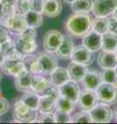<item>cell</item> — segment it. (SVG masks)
<instances>
[{
	"label": "cell",
	"instance_id": "obj_1",
	"mask_svg": "<svg viewBox=\"0 0 117 124\" xmlns=\"http://www.w3.org/2000/svg\"><path fill=\"white\" fill-rule=\"evenodd\" d=\"M66 31L74 37H82L92 28V19L86 13H74L67 19Z\"/></svg>",
	"mask_w": 117,
	"mask_h": 124
},
{
	"label": "cell",
	"instance_id": "obj_2",
	"mask_svg": "<svg viewBox=\"0 0 117 124\" xmlns=\"http://www.w3.org/2000/svg\"><path fill=\"white\" fill-rule=\"evenodd\" d=\"M36 28L28 27L26 30H24L22 33L17 34L14 39V46L23 55L27 54H32L37 49V42H36Z\"/></svg>",
	"mask_w": 117,
	"mask_h": 124
},
{
	"label": "cell",
	"instance_id": "obj_3",
	"mask_svg": "<svg viewBox=\"0 0 117 124\" xmlns=\"http://www.w3.org/2000/svg\"><path fill=\"white\" fill-rule=\"evenodd\" d=\"M37 113L23 102V100H18L14 103V120L21 123H32L36 122Z\"/></svg>",
	"mask_w": 117,
	"mask_h": 124
},
{
	"label": "cell",
	"instance_id": "obj_4",
	"mask_svg": "<svg viewBox=\"0 0 117 124\" xmlns=\"http://www.w3.org/2000/svg\"><path fill=\"white\" fill-rule=\"evenodd\" d=\"M96 94L98 101L100 102L114 104L117 101V88L113 84L102 83L97 88Z\"/></svg>",
	"mask_w": 117,
	"mask_h": 124
},
{
	"label": "cell",
	"instance_id": "obj_5",
	"mask_svg": "<svg viewBox=\"0 0 117 124\" xmlns=\"http://www.w3.org/2000/svg\"><path fill=\"white\" fill-rule=\"evenodd\" d=\"M92 122L95 123H109L113 118V112L107 103H97L89 111Z\"/></svg>",
	"mask_w": 117,
	"mask_h": 124
},
{
	"label": "cell",
	"instance_id": "obj_6",
	"mask_svg": "<svg viewBox=\"0 0 117 124\" xmlns=\"http://www.w3.org/2000/svg\"><path fill=\"white\" fill-rule=\"evenodd\" d=\"M3 26L8 29L9 32L13 34H20L28 28L25 15L15 13L13 16L3 20Z\"/></svg>",
	"mask_w": 117,
	"mask_h": 124
},
{
	"label": "cell",
	"instance_id": "obj_7",
	"mask_svg": "<svg viewBox=\"0 0 117 124\" xmlns=\"http://www.w3.org/2000/svg\"><path fill=\"white\" fill-rule=\"evenodd\" d=\"M38 62L40 65L41 75L49 76L58 67V58L52 52L45 51L38 56Z\"/></svg>",
	"mask_w": 117,
	"mask_h": 124
},
{
	"label": "cell",
	"instance_id": "obj_8",
	"mask_svg": "<svg viewBox=\"0 0 117 124\" xmlns=\"http://www.w3.org/2000/svg\"><path fill=\"white\" fill-rule=\"evenodd\" d=\"M117 7V0H95L92 4V13L96 17H109Z\"/></svg>",
	"mask_w": 117,
	"mask_h": 124
},
{
	"label": "cell",
	"instance_id": "obj_9",
	"mask_svg": "<svg viewBox=\"0 0 117 124\" xmlns=\"http://www.w3.org/2000/svg\"><path fill=\"white\" fill-rule=\"evenodd\" d=\"M64 35L58 30H49L43 37V48L45 51L56 53L64 39Z\"/></svg>",
	"mask_w": 117,
	"mask_h": 124
},
{
	"label": "cell",
	"instance_id": "obj_10",
	"mask_svg": "<svg viewBox=\"0 0 117 124\" xmlns=\"http://www.w3.org/2000/svg\"><path fill=\"white\" fill-rule=\"evenodd\" d=\"M58 90H60V95L70 99L73 102H77L78 97H79V94H80V89H79L78 82L70 79L63 85L58 86Z\"/></svg>",
	"mask_w": 117,
	"mask_h": 124
},
{
	"label": "cell",
	"instance_id": "obj_11",
	"mask_svg": "<svg viewBox=\"0 0 117 124\" xmlns=\"http://www.w3.org/2000/svg\"><path fill=\"white\" fill-rule=\"evenodd\" d=\"M82 45L91 53L99 52L100 50H102V34L91 29L82 36Z\"/></svg>",
	"mask_w": 117,
	"mask_h": 124
},
{
	"label": "cell",
	"instance_id": "obj_12",
	"mask_svg": "<svg viewBox=\"0 0 117 124\" xmlns=\"http://www.w3.org/2000/svg\"><path fill=\"white\" fill-rule=\"evenodd\" d=\"M77 102H78V104H79V107L82 111L89 112L98 103V98H97L96 91L85 89L84 91L80 92Z\"/></svg>",
	"mask_w": 117,
	"mask_h": 124
},
{
	"label": "cell",
	"instance_id": "obj_13",
	"mask_svg": "<svg viewBox=\"0 0 117 124\" xmlns=\"http://www.w3.org/2000/svg\"><path fill=\"white\" fill-rule=\"evenodd\" d=\"M71 61L77 62V63H81L84 65H87L91 63L92 61V53L89 51L87 48H85L83 45L77 46L74 48L72 56H71Z\"/></svg>",
	"mask_w": 117,
	"mask_h": 124
},
{
	"label": "cell",
	"instance_id": "obj_14",
	"mask_svg": "<svg viewBox=\"0 0 117 124\" xmlns=\"http://www.w3.org/2000/svg\"><path fill=\"white\" fill-rule=\"evenodd\" d=\"M1 69L6 75L17 77L23 70H25V66L23 64L22 60H14V59H9V58H5L4 62L1 65Z\"/></svg>",
	"mask_w": 117,
	"mask_h": 124
},
{
	"label": "cell",
	"instance_id": "obj_15",
	"mask_svg": "<svg viewBox=\"0 0 117 124\" xmlns=\"http://www.w3.org/2000/svg\"><path fill=\"white\" fill-rule=\"evenodd\" d=\"M81 82H82L85 89L96 91L97 88L103 83V81H102V78H101L100 72H98L96 70H87Z\"/></svg>",
	"mask_w": 117,
	"mask_h": 124
},
{
	"label": "cell",
	"instance_id": "obj_16",
	"mask_svg": "<svg viewBox=\"0 0 117 124\" xmlns=\"http://www.w3.org/2000/svg\"><path fill=\"white\" fill-rule=\"evenodd\" d=\"M63 4L61 0H44L42 15L48 18H56L62 13Z\"/></svg>",
	"mask_w": 117,
	"mask_h": 124
},
{
	"label": "cell",
	"instance_id": "obj_17",
	"mask_svg": "<svg viewBox=\"0 0 117 124\" xmlns=\"http://www.w3.org/2000/svg\"><path fill=\"white\" fill-rule=\"evenodd\" d=\"M67 69H68L70 79L76 81V82H81L85 76V73H86V71L88 70L86 65L77 63V62H73V61L69 63Z\"/></svg>",
	"mask_w": 117,
	"mask_h": 124
},
{
	"label": "cell",
	"instance_id": "obj_18",
	"mask_svg": "<svg viewBox=\"0 0 117 124\" xmlns=\"http://www.w3.org/2000/svg\"><path fill=\"white\" fill-rule=\"evenodd\" d=\"M33 73L28 70H23L20 75L15 77V87L19 91L26 92L31 90V83H32Z\"/></svg>",
	"mask_w": 117,
	"mask_h": 124
},
{
	"label": "cell",
	"instance_id": "obj_19",
	"mask_svg": "<svg viewBox=\"0 0 117 124\" xmlns=\"http://www.w3.org/2000/svg\"><path fill=\"white\" fill-rule=\"evenodd\" d=\"M98 64L101 68H115L117 65V58L115 52L103 51L98 57Z\"/></svg>",
	"mask_w": 117,
	"mask_h": 124
},
{
	"label": "cell",
	"instance_id": "obj_20",
	"mask_svg": "<svg viewBox=\"0 0 117 124\" xmlns=\"http://www.w3.org/2000/svg\"><path fill=\"white\" fill-rule=\"evenodd\" d=\"M75 48L74 46V42L71 38L69 37H64L63 41H62L61 46H58V49L57 50V57H58L60 59L62 60H67L70 59L72 56V53H73V50Z\"/></svg>",
	"mask_w": 117,
	"mask_h": 124
},
{
	"label": "cell",
	"instance_id": "obj_21",
	"mask_svg": "<svg viewBox=\"0 0 117 124\" xmlns=\"http://www.w3.org/2000/svg\"><path fill=\"white\" fill-rule=\"evenodd\" d=\"M49 76H50V79H49L50 83L52 85H56L58 87L66 83L68 80H70L68 69L61 66H58Z\"/></svg>",
	"mask_w": 117,
	"mask_h": 124
},
{
	"label": "cell",
	"instance_id": "obj_22",
	"mask_svg": "<svg viewBox=\"0 0 117 124\" xmlns=\"http://www.w3.org/2000/svg\"><path fill=\"white\" fill-rule=\"evenodd\" d=\"M50 85H52L50 81L46 79L43 75H41V73L33 75L32 83H31V90L37 93H43Z\"/></svg>",
	"mask_w": 117,
	"mask_h": 124
},
{
	"label": "cell",
	"instance_id": "obj_23",
	"mask_svg": "<svg viewBox=\"0 0 117 124\" xmlns=\"http://www.w3.org/2000/svg\"><path fill=\"white\" fill-rule=\"evenodd\" d=\"M22 62L24 64L26 70L30 71L33 75L41 73L40 65H39V62H38V57L32 55V54H27V55L23 56Z\"/></svg>",
	"mask_w": 117,
	"mask_h": 124
},
{
	"label": "cell",
	"instance_id": "obj_24",
	"mask_svg": "<svg viewBox=\"0 0 117 124\" xmlns=\"http://www.w3.org/2000/svg\"><path fill=\"white\" fill-rule=\"evenodd\" d=\"M117 49V34L107 31L102 34V50L103 51L115 52Z\"/></svg>",
	"mask_w": 117,
	"mask_h": 124
},
{
	"label": "cell",
	"instance_id": "obj_25",
	"mask_svg": "<svg viewBox=\"0 0 117 124\" xmlns=\"http://www.w3.org/2000/svg\"><path fill=\"white\" fill-rule=\"evenodd\" d=\"M39 99H40V96L38 95L37 92H35L33 90H29V91L24 92V95H23V97H22L23 102L28 108H32V110H35V111L38 110Z\"/></svg>",
	"mask_w": 117,
	"mask_h": 124
},
{
	"label": "cell",
	"instance_id": "obj_26",
	"mask_svg": "<svg viewBox=\"0 0 117 124\" xmlns=\"http://www.w3.org/2000/svg\"><path fill=\"white\" fill-rule=\"evenodd\" d=\"M27 24L28 27H32V28H39L43 24V17H42V13H38V11L29 10L28 13L25 15Z\"/></svg>",
	"mask_w": 117,
	"mask_h": 124
},
{
	"label": "cell",
	"instance_id": "obj_27",
	"mask_svg": "<svg viewBox=\"0 0 117 124\" xmlns=\"http://www.w3.org/2000/svg\"><path fill=\"white\" fill-rule=\"evenodd\" d=\"M56 99L49 97L47 95H42L39 99L38 104V113H46V112H52L53 108H56Z\"/></svg>",
	"mask_w": 117,
	"mask_h": 124
},
{
	"label": "cell",
	"instance_id": "obj_28",
	"mask_svg": "<svg viewBox=\"0 0 117 124\" xmlns=\"http://www.w3.org/2000/svg\"><path fill=\"white\" fill-rule=\"evenodd\" d=\"M93 0H75L71 3V8L74 13H89L92 8Z\"/></svg>",
	"mask_w": 117,
	"mask_h": 124
},
{
	"label": "cell",
	"instance_id": "obj_29",
	"mask_svg": "<svg viewBox=\"0 0 117 124\" xmlns=\"http://www.w3.org/2000/svg\"><path fill=\"white\" fill-rule=\"evenodd\" d=\"M92 30L100 34H104L108 31V18L107 17H96L92 20Z\"/></svg>",
	"mask_w": 117,
	"mask_h": 124
},
{
	"label": "cell",
	"instance_id": "obj_30",
	"mask_svg": "<svg viewBox=\"0 0 117 124\" xmlns=\"http://www.w3.org/2000/svg\"><path fill=\"white\" fill-rule=\"evenodd\" d=\"M74 103L75 102H73L70 99L60 95L56 101V110L63 111V112H66V113H71L74 108Z\"/></svg>",
	"mask_w": 117,
	"mask_h": 124
},
{
	"label": "cell",
	"instance_id": "obj_31",
	"mask_svg": "<svg viewBox=\"0 0 117 124\" xmlns=\"http://www.w3.org/2000/svg\"><path fill=\"white\" fill-rule=\"evenodd\" d=\"M71 122L73 123H91L92 120L91 117V114L87 111H82L79 112V113L75 114L71 119Z\"/></svg>",
	"mask_w": 117,
	"mask_h": 124
},
{
	"label": "cell",
	"instance_id": "obj_32",
	"mask_svg": "<svg viewBox=\"0 0 117 124\" xmlns=\"http://www.w3.org/2000/svg\"><path fill=\"white\" fill-rule=\"evenodd\" d=\"M1 13H0V16H1L2 20H5V19L13 16L15 13H17V9H15V4H9V3H5L2 2L1 4Z\"/></svg>",
	"mask_w": 117,
	"mask_h": 124
},
{
	"label": "cell",
	"instance_id": "obj_33",
	"mask_svg": "<svg viewBox=\"0 0 117 124\" xmlns=\"http://www.w3.org/2000/svg\"><path fill=\"white\" fill-rule=\"evenodd\" d=\"M116 72L114 68H104L103 71L101 72V78H102L103 83H109L113 84V82L116 79Z\"/></svg>",
	"mask_w": 117,
	"mask_h": 124
},
{
	"label": "cell",
	"instance_id": "obj_34",
	"mask_svg": "<svg viewBox=\"0 0 117 124\" xmlns=\"http://www.w3.org/2000/svg\"><path fill=\"white\" fill-rule=\"evenodd\" d=\"M36 122H38V123H53V122H56L54 114L52 112L39 113V115H37Z\"/></svg>",
	"mask_w": 117,
	"mask_h": 124
},
{
	"label": "cell",
	"instance_id": "obj_35",
	"mask_svg": "<svg viewBox=\"0 0 117 124\" xmlns=\"http://www.w3.org/2000/svg\"><path fill=\"white\" fill-rule=\"evenodd\" d=\"M54 118H56L57 123H70L72 119V117L70 116V113H66V112L60 111V110H56Z\"/></svg>",
	"mask_w": 117,
	"mask_h": 124
},
{
	"label": "cell",
	"instance_id": "obj_36",
	"mask_svg": "<svg viewBox=\"0 0 117 124\" xmlns=\"http://www.w3.org/2000/svg\"><path fill=\"white\" fill-rule=\"evenodd\" d=\"M15 9L17 13L26 15L30 10V4H29V0H17L15 2Z\"/></svg>",
	"mask_w": 117,
	"mask_h": 124
},
{
	"label": "cell",
	"instance_id": "obj_37",
	"mask_svg": "<svg viewBox=\"0 0 117 124\" xmlns=\"http://www.w3.org/2000/svg\"><path fill=\"white\" fill-rule=\"evenodd\" d=\"M29 4H30V10L42 13L43 5H44V0H29Z\"/></svg>",
	"mask_w": 117,
	"mask_h": 124
},
{
	"label": "cell",
	"instance_id": "obj_38",
	"mask_svg": "<svg viewBox=\"0 0 117 124\" xmlns=\"http://www.w3.org/2000/svg\"><path fill=\"white\" fill-rule=\"evenodd\" d=\"M11 39L10 35H9V31L6 27L2 26L0 27V45H2L3 42H5L7 40Z\"/></svg>",
	"mask_w": 117,
	"mask_h": 124
},
{
	"label": "cell",
	"instance_id": "obj_39",
	"mask_svg": "<svg viewBox=\"0 0 117 124\" xmlns=\"http://www.w3.org/2000/svg\"><path fill=\"white\" fill-rule=\"evenodd\" d=\"M108 31L111 33L117 34V20L114 17L108 18Z\"/></svg>",
	"mask_w": 117,
	"mask_h": 124
},
{
	"label": "cell",
	"instance_id": "obj_40",
	"mask_svg": "<svg viewBox=\"0 0 117 124\" xmlns=\"http://www.w3.org/2000/svg\"><path fill=\"white\" fill-rule=\"evenodd\" d=\"M9 103L6 98H0V116L5 115L8 112Z\"/></svg>",
	"mask_w": 117,
	"mask_h": 124
},
{
	"label": "cell",
	"instance_id": "obj_41",
	"mask_svg": "<svg viewBox=\"0 0 117 124\" xmlns=\"http://www.w3.org/2000/svg\"><path fill=\"white\" fill-rule=\"evenodd\" d=\"M5 56H4V54H3L1 51H0V66L2 65V63L4 62V60H5Z\"/></svg>",
	"mask_w": 117,
	"mask_h": 124
},
{
	"label": "cell",
	"instance_id": "obj_42",
	"mask_svg": "<svg viewBox=\"0 0 117 124\" xmlns=\"http://www.w3.org/2000/svg\"><path fill=\"white\" fill-rule=\"evenodd\" d=\"M2 2L9 3V4H15V2H17V0H2Z\"/></svg>",
	"mask_w": 117,
	"mask_h": 124
},
{
	"label": "cell",
	"instance_id": "obj_43",
	"mask_svg": "<svg viewBox=\"0 0 117 124\" xmlns=\"http://www.w3.org/2000/svg\"><path fill=\"white\" fill-rule=\"evenodd\" d=\"M112 17H114V18L116 19V20H117V7H116V8H115V10H114V13H113V14H112Z\"/></svg>",
	"mask_w": 117,
	"mask_h": 124
},
{
	"label": "cell",
	"instance_id": "obj_44",
	"mask_svg": "<svg viewBox=\"0 0 117 124\" xmlns=\"http://www.w3.org/2000/svg\"><path fill=\"white\" fill-rule=\"evenodd\" d=\"M113 85H114V87H116V88H117V77H116L115 81H114V82H113Z\"/></svg>",
	"mask_w": 117,
	"mask_h": 124
},
{
	"label": "cell",
	"instance_id": "obj_45",
	"mask_svg": "<svg viewBox=\"0 0 117 124\" xmlns=\"http://www.w3.org/2000/svg\"><path fill=\"white\" fill-rule=\"evenodd\" d=\"M2 26H3V20H2L1 16H0V27H2Z\"/></svg>",
	"mask_w": 117,
	"mask_h": 124
},
{
	"label": "cell",
	"instance_id": "obj_46",
	"mask_svg": "<svg viewBox=\"0 0 117 124\" xmlns=\"http://www.w3.org/2000/svg\"><path fill=\"white\" fill-rule=\"evenodd\" d=\"M65 1L67 2V3H70V4H71V3H72V2H74L75 0H65Z\"/></svg>",
	"mask_w": 117,
	"mask_h": 124
},
{
	"label": "cell",
	"instance_id": "obj_47",
	"mask_svg": "<svg viewBox=\"0 0 117 124\" xmlns=\"http://www.w3.org/2000/svg\"><path fill=\"white\" fill-rule=\"evenodd\" d=\"M114 117H115V119L117 120V108H116V111H115V114H114Z\"/></svg>",
	"mask_w": 117,
	"mask_h": 124
},
{
	"label": "cell",
	"instance_id": "obj_48",
	"mask_svg": "<svg viewBox=\"0 0 117 124\" xmlns=\"http://www.w3.org/2000/svg\"><path fill=\"white\" fill-rule=\"evenodd\" d=\"M114 69H115V72H116V76H117V65H116V67Z\"/></svg>",
	"mask_w": 117,
	"mask_h": 124
},
{
	"label": "cell",
	"instance_id": "obj_49",
	"mask_svg": "<svg viewBox=\"0 0 117 124\" xmlns=\"http://www.w3.org/2000/svg\"><path fill=\"white\" fill-rule=\"evenodd\" d=\"M1 79H2V75H1V71H0V81H1Z\"/></svg>",
	"mask_w": 117,
	"mask_h": 124
},
{
	"label": "cell",
	"instance_id": "obj_50",
	"mask_svg": "<svg viewBox=\"0 0 117 124\" xmlns=\"http://www.w3.org/2000/svg\"><path fill=\"white\" fill-rule=\"evenodd\" d=\"M1 4H2V0H0V7H1Z\"/></svg>",
	"mask_w": 117,
	"mask_h": 124
},
{
	"label": "cell",
	"instance_id": "obj_51",
	"mask_svg": "<svg viewBox=\"0 0 117 124\" xmlns=\"http://www.w3.org/2000/svg\"><path fill=\"white\" fill-rule=\"evenodd\" d=\"M115 55H116V58H117V49H116V51H115Z\"/></svg>",
	"mask_w": 117,
	"mask_h": 124
},
{
	"label": "cell",
	"instance_id": "obj_52",
	"mask_svg": "<svg viewBox=\"0 0 117 124\" xmlns=\"http://www.w3.org/2000/svg\"><path fill=\"white\" fill-rule=\"evenodd\" d=\"M0 93H1V88H0Z\"/></svg>",
	"mask_w": 117,
	"mask_h": 124
}]
</instances>
